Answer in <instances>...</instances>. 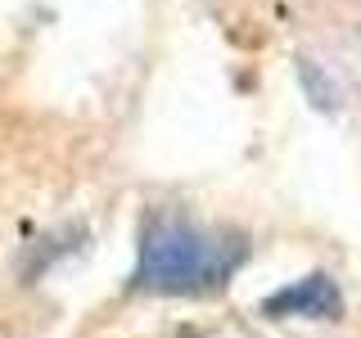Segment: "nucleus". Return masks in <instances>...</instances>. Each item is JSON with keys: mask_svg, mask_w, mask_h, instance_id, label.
Instances as JSON below:
<instances>
[{"mask_svg": "<svg viewBox=\"0 0 361 338\" xmlns=\"http://www.w3.org/2000/svg\"><path fill=\"white\" fill-rule=\"evenodd\" d=\"M248 239L240 230L199 225L180 212H154L140 230L135 289L145 293H217L244 266Z\"/></svg>", "mask_w": 361, "mask_h": 338, "instance_id": "1", "label": "nucleus"}, {"mask_svg": "<svg viewBox=\"0 0 361 338\" xmlns=\"http://www.w3.org/2000/svg\"><path fill=\"white\" fill-rule=\"evenodd\" d=\"M338 311H343V293L325 270H312L298 284L271 293L262 302V315H271V320H293V315H302V320H338Z\"/></svg>", "mask_w": 361, "mask_h": 338, "instance_id": "2", "label": "nucleus"}]
</instances>
